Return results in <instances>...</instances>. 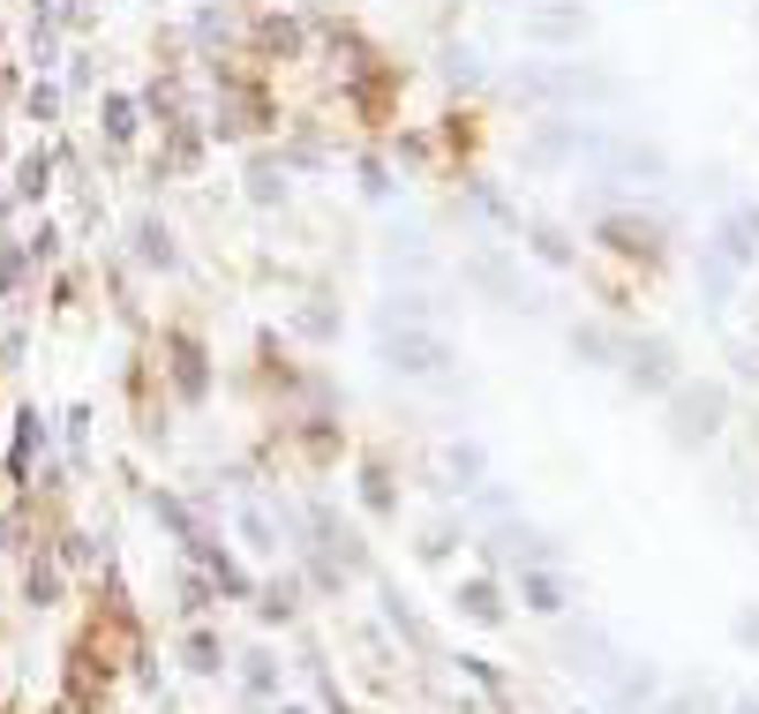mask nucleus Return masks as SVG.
Here are the masks:
<instances>
[{
	"label": "nucleus",
	"instance_id": "4",
	"mask_svg": "<svg viewBox=\"0 0 759 714\" xmlns=\"http://www.w3.org/2000/svg\"><path fill=\"white\" fill-rule=\"evenodd\" d=\"M459 602H466V609H474V617H497V594L481 587V580H474V587H466V594H459Z\"/></svg>",
	"mask_w": 759,
	"mask_h": 714
},
{
	"label": "nucleus",
	"instance_id": "2",
	"mask_svg": "<svg viewBox=\"0 0 759 714\" xmlns=\"http://www.w3.org/2000/svg\"><path fill=\"white\" fill-rule=\"evenodd\" d=\"M684 414H692V421H684V436H700V429H715L722 399H715V391H684Z\"/></svg>",
	"mask_w": 759,
	"mask_h": 714
},
{
	"label": "nucleus",
	"instance_id": "3",
	"mask_svg": "<svg viewBox=\"0 0 759 714\" xmlns=\"http://www.w3.org/2000/svg\"><path fill=\"white\" fill-rule=\"evenodd\" d=\"M527 602H534V609H564V587H556L549 572H534V580H527Z\"/></svg>",
	"mask_w": 759,
	"mask_h": 714
},
{
	"label": "nucleus",
	"instance_id": "1",
	"mask_svg": "<svg viewBox=\"0 0 759 714\" xmlns=\"http://www.w3.org/2000/svg\"><path fill=\"white\" fill-rule=\"evenodd\" d=\"M391 361L399 369H436L444 361V338H391Z\"/></svg>",
	"mask_w": 759,
	"mask_h": 714
},
{
	"label": "nucleus",
	"instance_id": "6",
	"mask_svg": "<svg viewBox=\"0 0 759 714\" xmlns=\"http://www.w3.org/2000/svg\"><path fill=\"white\" fill-rule=\"evenodd\" d=\"M286 714H301V707H286Z\"/></svg>",
	"mask_w": 759,
	"mask_h": 714
},
{
	"label": "nucleus",
	"instance_id": "5",
	"mask_svg": "<svg viewBox=\"0 0 759 714\" xmlns=\"http://www.w3.org/2000/svg\"><path fill=\"white\" fill-rule=\"evenodd\" d=\"M745 714H759V700H752V707H745Z\"/></svg>",
	"mask_w": 759,
	"mask_h": 714
}]
</instances>
